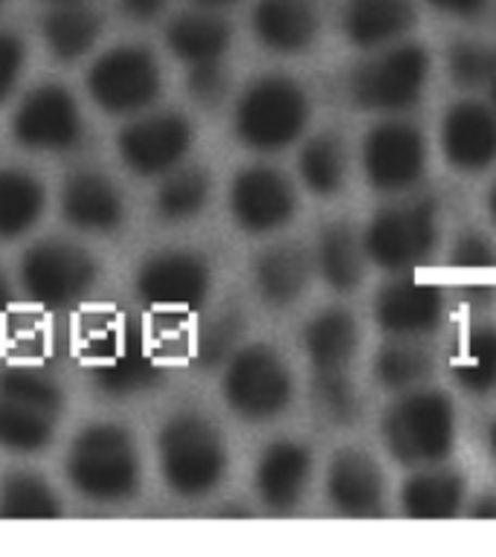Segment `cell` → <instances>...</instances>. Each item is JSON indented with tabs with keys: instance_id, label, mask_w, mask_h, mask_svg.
Listing matches in <instances>:
<instances>
[{
	"instance_id": "obj_1",
	"label": "cell",
	"mask_w": 496,
	"mask_h": 557,
	"mask_svg": "<svg viewBox=\"0 0 496 557\" xmlns=\"http://www.w3.org/2000/svg\"><path fill=\"white\" fill-rule=\"evenodd\" d=\"M64 473L78 496L99 505H120L137 496L142 461L134 435L120 424L99 421L78 430L70 444Z\"/></svg>"
},
{
	"instance_id": "obj_2",
	"label": "cell",
	"mask_w": 496,
	"mask_h": 557,
	"mask_svg": "<svg viewBox=\"0 0 496 557\" xmlns=\"http://www.w3.org/2000/svg\"><path fill=\"white\" fill-rule=\"evenodd\" d=\"M157 459L172 494L200 499L224 482L230 453L221 430L207 416L174 412L157 433Z\"/></svg>"
},
{
	"instance_id": "obj_3",
	"label": "cell",
	"mask_w": 496,
	"mask_h": 557,
	"mask_svg": "<svg viewBox=\"0 0 496 557\" xmlns=\"http://www.w3.org/2000/svg\"><path fill=\"white\" fill-rule=\"evenodd\" d=\"M386 450L404 468H430L450 459L456 444V407L438 389L400 392L381 424Z\"/></svg>"
},
{
	"instance_id": "obj_4",
	"label": "cell",
	"mask_w": 496,
	"mask_h": 557,
	"mask_svg": "<svg viewBox=\"0 0 496 557\" xmlns=\"http://www.w3.org/2000/svg\"><path fill=\"white\" fill-rule=\"evenodd\" d=\"M311 122V99L305 87L282 73L259 76L235 102V137L259 154H276L294 146Z\"/></svg>"
},
{
	"instance_id": "obj_5",
	"label": "cell",
	"mask_w": 496,
	"mask_h": 557,
	"mask_svg": "<svg viewBox=\"0 0 496 557\" xmlns=\"http://www.w3.org/2000/svg\"><path fill=\"white\" fill-rule=\"evenodd\" d=\"M64 409V392L50 374L12 366L0 372V447L17 456L47 450Z\"/></svg>"
},
{
	"instance_id": "obj_6",
	"label": "cell",
	"mask_w": 496,
	"mask_h": 557,
	"mask_svg": "<svg viewBox=\"0 0 496 557\" xmlns=\"http://www.w3.org/2000/svg\"><path fill=\"white\" fill-rule=\"evenodd\" d=\"M430 52L421 44L395 41L372 50L348 76V96L357 108L383 116L412 111L430 82Z\"/></svg>"
},
{
	"instance_id": "obj_7",
	"label": "cell",
	"mask_w": 496,
	"mask_h": 557,
	"mask_svg": "<svg viewBox=\"0 0 496 557\" xmlns=\"http://www.w3.org/2000/svg\"><path fill=\"white\" fill-rule=\"evenodd\" d=\"M369 261L386 273H412L433 259L438 247V203L433 198H407L374 212L363 230Z\"/></svg>"
},
{
	"instance_id": "obj_8",
	"label": "cell",
	"mask_w": 496,
	"mask_h": 557,
	"mask_svg": "<svg viewBox=\"0 0 496 557\" xmlns=\"http://www.w3.org/2000/svg\"><path fill=\"white\" fill-rule=\"evenodd\" d=\"M226 407L252 424L273 421L294 400V374L285 357L268 343L241 346L224 363L221 377Z\"/></svg>"
},
{
	"instance_id": "obj_9",
	"label": "cell",
	"mask_w": 496,
	"mask_h": 557,
	"mask_svg": "<svg viewBox=\"0 0 496 557\" xmlns=\"http://www.w3.org/2000/svg\"><path fill=\"white\" fill-rule=\"evenodd\" d=\"M24 294L47 311H61L85 299L99 278V264L90 252L67 238H44L24 252L17 264Z\"/></svg>"
},
{
	"instance_id": "obj_10",
	"label": "cell",
	"mask_w": 496,
	"mask_h": 557,
	"mask_svg": "<svg viewBox=\"0 0 496 557\" xmlns=\"http://www.w3.org/2000/svg\"><path fill=\"white\" fill-rule=\"evenodd\" d=\"M87 94L96 108L111 116H137L151 111L163 90V73L154 52L137 44L104 50L87 70Z\"/></svg>"
},
{
	"instance_id": "obj_11",
	"label": "cell",
	"mask_w": 496,
	"mask_h": 557,
	"mask_svg": "<svg viewBox=\"0 0 496 557\" xmlns=\"http://www.w3.org/2000/svg\"><path fill=\"white\" fill-rule=\"evenodd\" d=\"M134 287L139 299L160 317H183L207 302L212 268L195 250H160L139 264Z\"/></svg>"
},
{
	"instance_id": "obj_12",
	"label": "cell",
	"mask_w": 496,
	"mask_h": 557,
	"mask_svg": "<svg viewBox=\"0 0 496 557\" xmlns=\"http://www.w3.org/2000/svg\"><path fill=\"white\" fill-rule=\"evenodd\" d=\"M195 143L191 122L177 111H146L131 116L120 131L116 148L125 169L137 177H165L186 157Z\"/></svg>"
},
{
	"instance_id": "obj_13",
	"label": "cell",
	"mask_w": 496,
	"mask_h": 557,
	"mask_svg": "<svg viewBox=\"0 0 496 557\" xmlns=\"http://www.w3.org/2000/svg\"><path fill=\"white\" fill-rule=\"evenodd\" d=\"M363 172L372 189L386 195L409 191L426 172L424 134L400 116L381 120L363 139Z\"/></svg>"
},
{
	"instance_id": "obj_14",
	"label": "cell",
	"mask_w": 496,
	"mask_h": 557,
	"mask_svg": "<svg viewBox=\"0 0 496 557\" xmlns=\"http://www.w3.org/2000/svg\"><path fill=\"white\" fill-rule=\"evenodd\" d=\"M12 137L26 151H70L85 137L76 96L61 85H38L21 99L12 116Z\"/></svg>"
},
{
	"instance_id": "obj_15",
	"label": "cell",
	"mask_w": 496,
	"mask_h": 557,
	"mask_svg": "<svg viewBox=\"0 0 496 557\" xmlns=\"http://www.w3.org/2000/svg\"><path fill=\"white\" fill-rule=\"evenodd\" d=\"M233 221L250 235H268L287 226L296 215V189L276 165H247L230 186Z\"/></svg>"
},
{
	"instance_id": "obj_16",
	"label": "cell",
	"mask_w": 496,
	"mask_h": 557,
	"mask_svg": "<svg viewBox=\"0 0 496 557\" xmlns=\"http://www.w3.org/2000/svg\"><path fill=\"white\" fill-rule=\"evenodd\" d=\"M444 320L442 287L398 273L374 294V322L392 339H424Z\"/></svg>"
},
{
	"instance_id": "obj_17",
	"label": "cell",
	"mask_w": 496,
	"mask_h": 557,
	"mask_svg": "<svg viewBox=\"0 0 496 557\" xmlns=\"http://www.w3.org/2000/svg\"><path fill=\"white\" fill-rule=\"evenodd\" d=\"M325 496L334 511L351 520L381 517L386 505V479L381 465L355 447L334 453L325 473Z\"/></svg>"
},
{
	"instance_id": "obj_18",
	"label": "cell",
	"mask_w": 496,
	"mask_h": 557,
	"mask_svg": "<svg viewBox=\"0 0 496 557\" xmlns=\"http://www.w3.org/2000/svg\"><path fill=\"white\" fill-rule=\"evenodd\" d=\"M442 151L452 169L479 174L496 163V113L491 104L461 99L444 111Z\"/></svg>"
},
{
	"instance_id": "obj_19",
	"label": "cell",
	"mask_w": 496,
	"mask_h": 557,
	"mask_svg": "<svg viewBox=\"0 0 496 557\" xmlns=\"http://www.w3.org/2000/svg\"><path fill=\"white\" fill-rule=\"evenodd\" d=\"M313 476V453L302 442L278 438L261 450L256 461V494L273 513L299 508Z\"/></svg>"
},
{
	"instance_id": "obj_20",
	"label": "cell",
	"mask_w": 496,
	"mask_h": 557,
	"mask_svg": "<svg viewBox=\"0 0 496 557\" xmlns=\"http://www.w3.org/2000/svg\"><path fill=\"white\" fill-rule=\"evenodd\" d=\"M61 218L82 233H116L125 218L120 186L96 169H78L64 181L59 195Z\"/></svg>"
},
{
	"instance_id": "obj_21",
	"label": "cell",
	"mask_w": 496,
	"mask_h": 557,
	"mask_svg": "<svg viewBox=\"0 0 496 557\" xmlns=\"http://www.w3.org/2000/svg\"><path fill=\"white\" fill-rule=\"evenodd\" d=\"M313 273H317L313 252L296 242L273 244L252 261V285L270 308H287L299 302L311 285Z\"/></svg>"
},
{
	"instance_id": "obj_22",
	"label": "cell",
	"mask_w": 496,
	"mask_h": 557,
	"mask_svg": "<svg viewBox=\"0 0 496 557\" xmlns=\"http://www.w3.org/2000/svg\"><path fill=\"white\" fill-rule=\"evenodd\" d=\"M250 21L261 47L278 55L308 50L320 33V15L308 0H259Z\"/></svg>"
},
{
	"instance_id": "obj_23",
	"label": "cell",
	"mask_w": 496,
	"mask_h": 557,
	"mask_svg": "<svg viewBox=\"0 0 496 557\" xmlns=\"http://www.w3.org/2000/svg\"><path fill=\"white\" fill-rule=\"evenodd\" d=\"M412 0H346L343 9V33L360 50H381L416 26Z\"/></svg>"
},
{
	"instance_id": "obj_24",
	"label": "cell",
	"mask_w": 496,
	"mask_h": 557,
	"mask_svg": "<svg viewBox=\"0 0 496 557\" xmlns=\"http://www.w3.org/2000/svg\"><path fill=\"white\" fill-rule=\"evenodd\" d=\"M302 348L313 372H348L360 351V325L346 308H325L305 325Z\"/></svg>"
},
{
	"instance_id": "obj_25",
	"label": "cell",
	"mask_w": 496,
	"mask_h": 557,
	"mask_svg": "<svg viewBox=\"0 0 496 557\" xmlns=\"http://www.w3.org/2000/svg\"><path fill=\"white\" fill-rule=\"evenodd\" d=\"M464 505V476L447 465L416 468L400 487V508L412 520H452Z\"/></svg>"
},
{
	"instance_id": "obj_26",
	"label": "cell",
	"mask_w": 496,
	"mask_h": 557,
	"mask_svg": "<svg viewBox=\"0 0 496 557\" xmlns=\"http://www.w3.org/2000/svg\"><path fill=\"white\" fill-rule=\"evenodd\" d=\"M365 261L369 256H365L363 235L357 233L355 226L346 221L322 226L317 250H313V264L331 290H337V294L357 290L363 282Z\"/></svg>"
},
{
	"instance_id": "obj_27",
	"label": "cell",
	"mask_w": 496,
	"mask_h": 557,
	"mask_svg": "<svg viewBox=\"0 0 496 557\" xmlns=\"http://www.w3.org/2000/svg\"><path fill=\"white\" fill-rule=\"evenodd\" d=\"M165 44L174 59L195 67V64H207V61H224L226 50L233 44V29L212 9L200 7L183 12L165 26Z\"/></svg>"
},
{
	"instance_id": "obj_28",
	"label": "cell",
	"mask_w": 496,
	"mask_h": 557,
	"mask_svg": "<svg viewBox=\"0 0 496 557\" xmlns=\"http://www.w3.org/2000/svg\"><path fill=\"white\" fill-rule=\"evenodd\" d=\"M94 363V383L111 398H131L154 389L163 381V366L146 346L139 343H120L108 355L90 360Z\"/></svg>"
},
{
	"instance_id": "obj_29",
	"label": "cell",
	"mask_w": 496,
	"mask_h": 557,
	"mask_svg": "<svg viewBox=\"0 0 496 557\" xmlns=\"http://www.w3.org/2000/svg\"><path fill=\"white\" fill-rule=\"evenodd\" d=\"M102 35V17L85 3H61L41 17V38L59 61H78Z\"/></svg>"
},
{
	"instance_id": "obj_30",
	"label": "cell",
	"mask_w": 496,
	"mask_h": 557,
	"mask_svg": "<svg viewBox=\"0 0 496 557\" xmlns=\"http://www.w3.org/2000/svg\"><path fill=\"white\" fill-rule=\"evenodd\" d=\"M47 191L24 169H0V242H15L44 218Z\"/></svg>"
},
{
	"instance_id": "obj_31",
	"label": "cell",
	"mask_w": 496,
	"mask_h": 557,
	"mask_svg": "<svg viewBox=\"0 0 496 557\" xmlns=\"http://www.w3.org/2000/svg\"><path fill=\"white\" fill-rule=\"evenodd\" d=\"M302 183L320 198H334L348 181V146L337 131H320L308 137L299 154Z\"/></svg>"
},
{
	"instance_id": "obj_32",
	"label": "cell",
	"mask_w": 496,
	"mask_h": 557,
	"mask_svg": "<svg viewBox=\"0 0 496 557\" xmlns=\"http://www.w3.org/2000/svg\"><path fill=\"white\" fill-rule=\"evenodd\" d=\"M374 381L389 392H409L424 386L435 372V355L421 339H392L374 355Z\"/></svg>"
},
{
	"instance_id": "obj_33",
	"label": "cell",
	"mask_w": 496,
	"mask_h": 557,
	"mask_svg": "<svg viewBox=\"0 0 496 557\" xmlns=\"http://www.w3.org/2000/svg\"><path fill=\"white\" fill-rule=\"evenodd\" d=\"M212 195V177L200 165H177L174 172L160 177L154 195V212L169 224H183L198 218Z\"/></svg>"
},
{
	"instance_id": "obj_34",
	"label": "cell",
	"mask_w": 496,
	"mask_h": 557,
	"mask_svg": "<svg viewBox=\"0 0 496 557\" xmlns=\"http://www.w3.org/2000/svg\"><path fill=\"white\" fill-rule=\"evenodd\" d=\"M3 520H59L61 499L52 485L33 470H9L0 476Z\"/></svg>"
},
{
	"instance_id": "obj_35",
	"label": "cell",
	"mask_w": 496,
	"mask_h": 557,
	"mask_svg": "<svg viewBox=\"0 0 496 557\" xmlns=\"http://www.w3.org/2000/svg\"><path fill=\"white\" fill-rule=\"evenodd\" d=\"M452 381L468 395H487L496 389V329L473 325L459 339L450 363Z\"/></svg>"
},
{
	"instance_id": "obj_36",
	"label": "cell",
	"mask_w": 496,
	"mask_h": 557,
	"mask_svg": "<svg viewBox=\"0 0 496 557\" xmlns=\"http://www.w3.org/2000/svg\"><path fill=\"white\" fill-rule=\"evenodd\" d=\"M311 404L331 426H351L363 412V398L348 372H313Z\"/></svg>"
},
{
	"instance_id": "obj_37",
	"label": "cell",
	"mask_w": 496,
	"mask_h": 557,
	"mask_svg": "<svg viewBox=\"0 0 496 557\" xmlns=\"http://www.w3.org/2000/svg\"><path fill=\"white\" fill-rule=\"evenodd\" d=\"M244 329H247L244 313L238 308H230V305L207 317L198 331V339H195V363L200 369L224 366L241 348Z\"/></svg>"
},
{
	"instance_id": "obj_38",
	"label": "cell",
	"mask_w": 496,
	"mask_h": 557,
	"mask_svg": "<svg viewBox=\"0 0 496 557\" xmlns=\"http://www.w3.org/2000/svg\"><path fill=\"white\" fill-rule=\"evenodd\" d=\"M447 73L459 87H487L496 78V44L461 38L447 52Z\"/></svg>"
},
{
	"instance_id": "obj_39",
	"label": "cell",
	"mask_w": 496,
	"mask_h": 557,
	"mask_svg": "<svg viewBox=\"0 0 496 557\" xmlns=\"http://www.w3.org/2000/svg\"><path fill=\"white\" fill-rule=\"evenodd\" d=\"M186 90H189V99L198 108L215 111L226 102V96L233 90V76L224 67V61L195 64V67H189V76H186Z\"/></svg>"
},
{
	"instance_id": "obj_40",
	"label": "cell",
	"mask_w": 496,
	"mask_h": 557,
	"mask_svg": "<svg viewBox=\"0 0 496 557\" xmlns=\"http://www.w3.org/2000/svg\"><path fill=\"white\" fill-rule=\"evenodd\" d=\"M450 259L456 268L461 270H487L496 264V247L491 244L485 233L479 230H464V233L456 235L452 242Z\"/></svg>"
},
{
	"instance_id": "obj_41",
	"label": "cell",
	"mask_w": 496,
	"mask_h": 557,
	"mask_svg": "<svg viewBox=\"0 0 496 557\" xmlns=\"http://www.w3.org/2000/svg\"><path fill=\"white\" fill-rule=\"evenodd\" d=\"M26 67V44L9 29H0V104L15 94Z\"/></svg>"
},
{
	"instance_id": "obj_42",
	"label": "cell",
	"mask_w": 496,
	"mask_h": 557,
	"mask_svg": "<svg viewBox=\"0 0 496 557\" xmlns=\"http://www.w3.org/2000/svg\"><path fill=\"white\" fill-rule=\"evenodd\" d=\"M169 0H120V9L137 24H151L165 12Z\"/></svg>"
},
{
	"instance_id": "obj_43",
	"label": "cell",
	"mask_w": 496,
	"mask_h": 557,
	"mask_svg": "<svg viewBox=\"0 0 496 557\" xmlns=\"http://www.w3.org/2000/svg\"><path fill=\"white\" fill-rule=\"evenodd\" d=\"M426 3L452 17H476L487 7V0H426Z\"/></svg>"
},
{
	"instance_id": "obj_44",
	"label": "cell",
	"mask_w": 496,
	"mask_h": 557,
	"mask_svg": "<svg viewBox=\"0 0 496 557\" xmlns=\"http://www.w3.org/2000/svg\"><path fill=\"white\" fill-rule=\"evenodd\" d=\"M470 517L476 520H496V494H482L470 505Z\"/></svg>"
},
{
	"instance_id": "obj_45",
	"label": "cell",
	"mask_w": 496,
	"mask_h": 557,
	"mask_svg": "<svg viewBox=\"0 0 496 557\" xmlns=\"http://www.w3.org/2000/svg\"><path fill=\"white\" fill-rule=\"evenodd\" d=\"M12 302H15V287H12L9 276L3 273V268H0V320L12 311Z\"/></svg>"
},
{
	"instance_id": "obj_46",
	"label": "cell",
	"mask_w": 496,
	"mask_h": 557,
	"mask_svg": "<svg viewBox=\"0 0 496 557\" xmlns=\"http://www.w3.org/2000/svg\"><path fill=\"white\" fill-rule=\"evenodd\" d=\"M487 450H491V459H494L496 465V421L487 426Z\"/></svg>"
},
{
	"instance_id": "obj_47",
	"label": "cell",
	"mask_w": 496,
	"mask_h": 557,
	"mask_svg": "<svg viewBox=\"0 0 496 557\" xmlns=\"http://www.w3.org/2000/svg\"><path fill=\"white\" fill-rule=\"evenodd\" d=\"M195 3L203 9H221V7H233L235 0H195Z\"/></svg>"
},
{
	"instance_id": "obj_48",
	"label": "cell",
	"mask_w": 496,
	"mask_h": 557,
	"mask_svg": "<svg viewBox=\"0 0 496 557\" xmlns=\"http://www.w3.org/2000/svg\"><path fill=\"white\" fill-rule=\"evenodd\" d=\"M487 212H491V221L496 224V183L491 186V191H487Z\"/></svg>"
},
{
	"instance_id": "obj_49",
	"label": "cell",
	"mask_w": 496,
	"mask_h": 557,
	"mask_svg": "<svg viewBox=\"0 0 496 557\" xmlns=\"http://www.w3.org/2000/svg\"><path fill=\"white\" fill-rule=\"evenodd\" d=\"M487 94H491V108H494V113H496V78L491 82V85H487Z\"/></svg>"
},
{
	"instance_id": "obj_50",
	"label": "cell",
	"mask_w": 496,
	"mask_h": 557,
	"mask_svg": "<svg viewBox=\"0 0 496 557\" xmlns=\"http://www.w3.org/2000/svg\"><path fill=\"white\" fill-rule=\"evenodd\" d=\"M52 7H61V3H87V0H47Z\"/></svg>"
},
{
	"instance_id": "obj_51",
	"label": "cell",
	"mask_w": 496,
	"mask_h": 557,
	"mask_svg": "<svg viewBox=\"0 0 496 557\" xmlns=\"http://www.w3.org/2000/svg\"><path fill=\"white\" fill-rule=\"evenodd\" d=\"M0 3H3V0H0Z\"/></svg>"
}]
</instances>
